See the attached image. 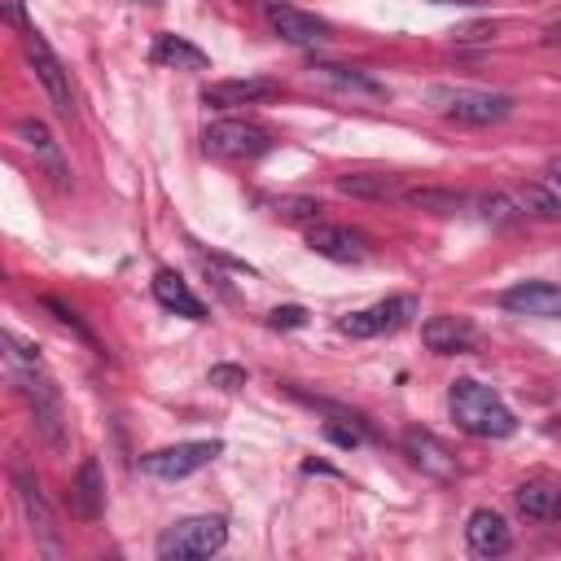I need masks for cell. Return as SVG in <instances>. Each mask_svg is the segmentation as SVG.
<instances>
[{
    "label": "cell",
    "mask_w": 561,
    "mask_h": 561,
    "mask_svg": "<svg viewBox=\"0 0 561 561\" xmlns=\"http://www.w3.org/2000/svg\"><path fill=\"white\" fill-rule=\"evenodd\" d=\"M548 44H561V26H552V31H548Z\"/></svg>",
    "instance_id": "34"
},
{
    "label": "cell",
    "mask_w": 561,
    "mask_h": 561,
    "mask_svg": "<svg viewBox=\"0 0 561 561\" xmlns=\"http://www.w3.org/2000/svg\"><path fill=\"white\" fill-rule=\"evenodd\" d=\"M272 215L280 224H316L320 219V202L316 197H276L272 202Z\"/></svg>",
    "instance_id": "27"
},
{
    "label": "cell",
    "mask_w": 561,
    "mask_h": 561,
    "mask_svg": "<svg viewBox=\"0 0 561 561\" xmlns=\"http://www.w3.org/2000/svg\"><path fill=\"white\" fill-rule=\"evenodd\" d=\"M500 307L513 311V316L561 320V285H552V280H522V285L500 294Z\"/></svg>",
    "instance_id": "11"
},
{
    "label": "cell",
    "mask_w": 561,
    "mask_h": 561,
    "mask_svg": "<svg viewBox=\"0 0 561 561\" xmlns=\"http://www.w3.org/2000/svg\"><path fill=\"white\" fill-rule=\"evenodd\" d=\"M224 451L219 438H193V443H171V447H158V451H145L140 456V469L149 478H162V482H180L197 469H206L215 456Z\"/></svg>",
    "instance_id": "5"
},
{
    "label": "cell",
    "mask_w": 561,
    "mask_h": 561,
    "mask_svg": "<svg viewBox=\"0 0 561 561\" xmlns=\"http://www.w3.org/2000/svg\"><path fill=\"white\" fill-rule=\"evenodd\" d=\"M280 83L276 79H263V75H250V79H219L210 88H202V101L215 105V110H232V105H254V101H267L276 96Z\"/></svg>",
    "instance_id": "14"
},
{
    "label": "cell",
    "mask_w": 561,
    "mask_h": 561,
    "mask_svg": "<svg viewBox=\"0 0 561 561\" xmlns=\"http://www.w3.org/2000/svg\"><path fill=\"white\" fill-rule=\"evenodd\" d=\"M22 53H26V66L35 70V79L44 83V92H48V101L57 105V114H75V92H70V75H66V66H61V57L48 48V39L35 31V26H26L22 31Z\"/></svg>",
    "instance_id": "6"
},
{
    "label": "cell",
    "mask_w": 561,
    "mask_h": 561,
    "mask_svg": "<svg viewBox=\"0 0 561 561\" xmlns=\"http://www.w3.org/2000/svg\"><path fill=\"white\" fill-rule=\"evenodd\" d=\"M153 298L167 307V311H175V316H188V320H206V302L188 289V280L180 276V272H171V267H162V272H153Z\"/></svg>",
    "instance_id": "17"
},
{
    "label": "cell",
    "mask_w": 561,
    "mask_h": 561,
    "mask_svg": "<svg viewBox=\"0 0 561 561\" xmlns=\"http://www.w3.org/2000/svg\"><path fill=\"white\" fill-rule=\"evenodd\" d=\"M552 517H557V522H561V495H557V513H552Z\"/></svg>",
    "instance_id": "35"
},
{
    "label": "cell",
    "mask_w": 561,
    "mask_h": 561,
    "mask_svg": "<svg viewBox=\"0 0 561 561\" xmlns=\"http://www.w3.org/2000/svg\"><path fill=\"white\" fill-rule=\"evenodd\" d=\"M337 188L351 193V197H377V202L403 197V188H399L394 175H337Z\"/></svg>",
    "instance_id": "22"
},
{
    "label": "cell",
    "mask_w": 561,
    "mask_h": 561,
    "mask_svg": "<svg viewBox=\"0 0 561 561\" xmlns=\"http://www.w3.org/2000/svg\"><path fill=\"white\" fill-rule=\"evenodd\" d=\"M517 202H522V210L535 215V219H557V215H561V193L548 188V184H522V188H517Z\"/></svg>",
    "instance_id": "24"
},
{
    "label": "cell",
    "mask_w": 561,
    "mask_h": 561,
    "mask_svg": "<svg viewBox=\"0 0 561 561\" xmlns=\"http://www.w3.org/2000/svg\"><path fill=\"white\" fill-rule=\"evenodd\" d=\"M324 434H329L337 447H346V451H351V447H359V430H355V425H337V421H329V425H324Z\"/></svg>",
    "instance_id": "31"
},
{
    "label": "cell",
    "mask_w": 561,
    "mask_h": 561,
    "mask_svg": "<svg viewBox=\"0 0 561 561\" xmlns=\"http://www.w3.org/2000/svg\"><path fill=\"white\" fill-rule=\"evenodd\" d=\"M70 513L79 522H96L105 513V473H101V465L92 456L70 478Z\"/></svg>",
    "instance_id": "16"
},
{
    "label": "cell",
    "mask_w": 561,
    "mask_h": 561,
    "mask_svg": "<svg viewBox=\"0 0 561 561\" xmlns=\"http://www.w3.org/2000/svg\"><path fill=\"white\" fill-rule=\"evenodd\" d=\"M403 447H408V456H412L425 473H434V478H456V456H451L430 430H408V434H403Z\"/></svg>",
    "instance_id": "19"
},
{
    "label": "cell",
    "mask_w": 561,
    "mask_h": 561,
    "mask_svg": "<svg viewBox=\"0 0 561 561\" xmlns=\"http://www.w3.org/2000/svg\"><path fill=\"white\" fill-rule=\"evenodd\" d=\"M434 110L451 123H469V127H486L513 114V96L508 92H486V88H434L430 92Z\"/></svg>",
    "instance_id": "3"
},
{
    "label": "cell",
    "mask_w": 561,
    "mask_h": 561,
    "mask_svg": "<svg viewBox=\"0 0 561 561\" xmlns=\"http://www.w3.org/2000/svg\"><path fill=\"white\" fill-rule=\"evenodd\" d=\"M4 18H9V26H18V31H26V26H31V22H26L22 0H4Z\"/></svg>",
    "instance_id": "32"
},
{
    "label": "cell",
    "mask_w": 561,
    "mask_h": 561,
    "mask_svg": "<svg viewBox=\"0 0 561 561\" xmlns=\"http://www.w3.org/2000/svg\"><path fill=\"white\" fill-rule=\"evenodd\" d=\"M149 57H153V66H167V70H210V57H206L193 39H184V35H175V31H162V35L153 39Z\"/></svg>",
    "instance_id": "18"
},
{
    "label": "cell",
    "mask_w": 561,
    "mask_h": 561,
    "mask_svg": "<svg viewBox=\"0 0 561 561\" xmlns=\"http://www.w3.org/2000/svg\"><path fill=\"white\" fill-rule=\"evenodd\" d=\"M228 543V522L219 513H202V517H184L175 526L162 530L158 539V557L162 561H193V557H210Z\"/></svg>",
    "instance_id": "2"
},
{
    "label": "cell",
    "mask_w": 561,
    "mask_h": 561,
    "mask_svg": "<svg viewBox=\"0 0 561 561\" xmlns=\"http://www.w3.org/2000/svg\"><path fill=\"white\" fill-rule=\"evenodd\" d=\"M421 342L434 351V355H465L478 346V329L465 320V316H430L421 324Z\"/></svg>",
    "instance_id": "12"
},
{
    "label": "cell",
    "mask_w": 561,
    "mask_h": 561,
    "mask_svg": "<svg viewBox=\"0 0 561 561\" xmlns=\"http://www.w3.org/2000/svg\"><path fill=\"white\" fill-rule=\"evenodd\" d=\"M202 149L210 158H259L272 149V131L254 118H215L202 127Z\"/></svg>",
    "instance_id": "4"
},
{
    "label": "cell",
    "mask_w": 561,
    "mask_h": 561,
    "mask_svg": "<svg viewBox=\"0 0 561 561\" xmlns=\"http://www.w3.org/2000/svg\"><path fill=\"white\" fill-rule=\"evenodd\" d=\"M44 307H48V311L57 316V324H66V329H75V333H79L83 342H92V329H88V324L79 320V311H75V307H66V302H61V298H53V294L44 298Z\"/></svg>",
    "instance_id": "28"
},
{
    "label": "cell",
    "mask_w": 561,
    "mask_h": 561,
    "mask_svg": "<svg viewBox=\"0 0 561 561\" xmlns=\"http://www.w3.org/2000/svg\"><path fill=\"white\" fill-rule=\"evenodd\" d=\"M307 245L320 254V259H333V263H364L373 254L368 237L346 228V224H307Z\"/></svg>",
    "instance_id": "9"
},
{
    "label": "cell",
    "mask_w": 561,
    "mask_h": 561,
    "mask_svg": "<svg viewBox=\"0 0 561 561\" xmlns=\"http://www.w3.org/2000/svg\"><path fill=\"white\" fill-rule=\"evenodd\" d=\"M478 215L486 219V224H517L526 210H522V202H517V193H478Z\"/></svg>",
    "instance_id": "25"
},
{
    "label": "cell",
    "mask_w": 561,
    "mask_h": 561,
    "mask_svg": "<svg viewBox=\"0 0 561 561\" xmlns=\"http://www.w3.org/2000/svg\"><path fill=\"white\" fill-rule=\"evenodd\" d=\"M267 324H272V329H302V324H307V307H298V302H285V307H272V316H267Z\"/></svg>",
    "instance_id": "30"
},
{
    "label": "cell",
    "mask_w": 561,
    "mask_h": 561,
    "mask_svg": "<svg viewBox=\"0 0 561 561\" xmlns=\"http://www.w3.org/2000/svg\"><path fill=\"white\" fill-rule=\"evenodd\" d=\"M18 136H22V140L35 149V158H39V162H44V167H48L57 180L66 175V171H61V153H57V140L48 136V127H44L39 118H26V123H18Z\"/></svg>",
    "instance_id": "21"
},
{
    "label": "cell",
    "mask_w": 561,
    "mask_h": 561,
    "mask_svg": "<svg viewBox=\"0 0 561 561\" xmlns=\"http://www.w3.org/2000/svg\"><path fill=\"white\" fill-rule=\"evenodd\" d=\"M206 381H210L215 390H241V386H245V368H241V364H215V368L206 373Z\"/></svg>",
    "instance_id": "29"
},
{
    "label": "cell",
    "mask_w": 561,
    "mask_h": 561,
    "mask_svg": "<svg viewBox=\"0 0 561 561\" xmlns=\"http://www.w3.org/2000/svg\"><path fill=\"white\" fill-rule=\"evenodd\" d=\"M0 346H4V364H9V377H31V373H44V364H39V351H35L31 342H22L18 333H4V337H0Z\"/></svg>",
    "instance_id": "23"
},
{
    "label": "cell",
    "mask_w": 561,
    "mask_h": 561,
    "mask_svg": "<svg viewBox=\"0 0 561 561\" xmlns=\"http://www.w3.org/2000/svg\"><path fill=\"white\" fill-rule=\"evenodd\" d=\"M307 79L311 83H324V88H337V92H351V96H368V101H381L386 96V83L381 79H373L368 70L333 66V61H311L307 66Z\"/></svg>",
    "instance_id": "15"
},
{
    "label": "cell",
    "mask_w": 561,
    "mask_h": 561,
    "mask_svg": "<svg viewBox=\"0 0 561 561\" xmlns=\"http://www.w3.org/2000/svg\"><path fill=\"white\" fill-rule=\"evenodd\" d=\"M412 206H421V210H430V215H451V210H460V193H451V188H412V193H403Z\"/></svg>",
    "instance_id": "26"
},
{
    "label": "cell",
    "mask_w": 561,
    "mask_h": 561,
    "mask_svg": "<svg viewBox=\"0 0 561 561\" xmlns=\"http://www.w3.org/2000/svg\"><path fill=\"white\" fill-rule=\"evenodd\" d=\"M412 316H416V298H412V294H394V298H381V302H373V307H364V311L342 316L337 329H342L346 337H377V333L403 329Z\"/></svg>",
    "instance_id": "7"
},
{
    "label": "cell",
    "mask_w": 561,
    "mask_h": 561,
    "mask_svg": "<svg viewBox=\"0 0 561 561\" xmlns=\"http://www.w3.org/2000/svg\"><path fill=\"white\" fill-rule=\"evenodd\" d=\"M543 184L561 193V158H552V162H548V171H543Z\"/></svg>",
    "instance_id": "33"
},
{
    "label": "cell",
    "mask_w": 561,
    "mask_h": 561,
    "mask_svg": "<svg viewBox=\"0 0 561 561\" xmlns=\"http://www.w3.org/2000/svg\"><path fill=\"white\" fill-rule=\"evenodd\" d=\"M447 412H451V421H456L465 434H473V438H508V434H517L513 408H508L491 386H482V381H473V377H456V381H451V390H447Z\"/></svg>",
    "instance_id": "1"
},
{
    "label": "cell",
    "mask_w": 561,
    "mask_h": 561,
    "mask_svg": "<svg viewBox=\"0 0 561 561\" xmlns=\"http://www.w3.org/2000/svg\"><path fill=\"white\" fill-rule=\"evenodd\" d=\"M557 495H561V491H557L552 482H539V478H535V482H522V486H517V508H522L530 522H543V517L557 513Z\"/></svg>",
    "instance_id": "20"
},
{
    "label": "cell",
    "mask_w": 561,
    "mask_h": 561,
    "mask_svg": "<svg viewBox=\"0 0 561 561\" xmlns=\"http://www.w3.org/2000/svg\"><path fill=\"white\" fill-rule=\"evenodd\" d=\"M267 26L285 39V44H298V48H311V44H324L329 39V22L298 9V4H267Z\"/></svg>",
    "instance_id": "10"
},
{
    "label": "cell",
    "mask_w": 561,
    "mask_h": 561,
    "mask_svg": "<svg viewBox=\"0 0 561 561\" xmlns=\"http://www.w3.org/2000/svg\"><path fill=\"white\" fill-rule=\"evenodd\" d=\"M13 491H18V504H22L26 522H31V535H35V543H39L48 557H57V552H61V539H57V522H53V508L44 504V495H39V482L31 478V469H26V465H13Z\"/></svg>",
    "instance_id": "8"
},
{
    "label": "cell",
    "mask_w": 561,
    "mask_h": 561,
    "mask_svg": "<svg viewBox=\"0 0 561 561\" xmlns=\"http://www.w3.org/2000/svg\"><path fill=\"white\" fill-rule=\"evenodd\" d=\"M465 543H469L473 557H486L491 561V557H504L508 552L513 535H508V522L495 508H473L469 522H465Z\"/></svg>",
    "instance_id": "13"
}]
</instances>
